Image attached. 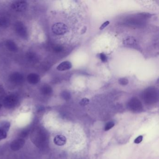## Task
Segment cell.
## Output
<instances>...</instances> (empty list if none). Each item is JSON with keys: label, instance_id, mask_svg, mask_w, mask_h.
I'll use <instances>...</instances> for the list:
<instances>
[{"label": "cell", "instance_id": "obj_1", "mask_svg": "<svg viewBox=\"0 0 159 159\" xmlns=\"http://www.w3.org/2000/svg\"><path fill=\"white\" fill-rule=\"evenodd\" d=\"M52 31L56 35H63L68 31V27L64 23H57L52 26Z\"/></svg>", "mask_w": 159, "mask_h": 159}, {"label": "cell", "instance_id": "obj_2", "mask_svg": "<svg viewBox=\"0 0 159 159\" xmlns=\"http://www.w3.org/2000/svg\"><path fill=\"white\" fill-rule=\"evenodd\" d=\"M28 6V4L26 1H17L12 3L11 7L15 11L23 12L27 9Z\"/></svg>", "mask_w": 159, "mask_h": 159}, {"label": "cell", "instance_id": "obj_3", "mask_svg": "<svg viewBox=\"0 0 159 159\" xmlns=\"http://www.w3.org/2000/svg\"><path fill=\"white\" fill-rule=\"evenodd\" d=\"M25 144V141L23 139H17L11 142L10 147V148L14 151L19 150L23 148Z\"/></svg>", "mask_w": 159, "mask_h": 159}, {"label": "cell", "instance_id": "obj_4", "mask_svg": "<svg viewBox=\"0 0 159 159\" xmlns=\"http://www.w3.org/2000/svg\"><path fill=\"white\" fill-rule=\"evenodd\" d=\"M16 31L17 32V33L19 34L20 36L23 38L27 37V29L23 23L19 22L16 24Z\"/></svg>", "mask_w": 159, "mask_h": 159}, {"label": "cell", "instance_id": "obj_5", "mask_svg": "<svg viewBox=\"0 0 159 159\" xmlns=\"http://www.w3.org/2000/svg\"><path fill=\"white\" fill-rule=\"evenodd\" d=\"M66 138L65 136L62 135H58L54 139V143L59 146H63L66 143Z\"/></svg>", "mask_w": 159, "mask_h": 159}, {"label": "cell", "instance_id": "obj_6", "mask_svg": "<svg viewBox=\"0 0 159 159\" xmlns=\"http://www.w3.org/2000/svg\"><path fill=\"white\" fill-rule=\"evenodd\" d=\"M40 80L39 76L35 73H31L27 76V80L29 84L35 85L38 83Z\"/></svg>", "mask_w": 159, "mask_h": 159}, {"label": "cell", "instance_id": "obj_7", "mask_svg": "<svg viewBox=\"0 0 159 159\" xmlns=\"http://www.w3.org/2000/svg\"><path fill=\"white\" fill-rule=\"evenodd\" d=\"M72 67V64L69 61H64L59 64L57 67V70L64 71L70 69Z\"/></svg>", "mask_w": 159, "mask_h": 159}, {"label": "cell", "instance_id": "obj_8", "mask_svg": "<svg viewBox=\"0 0 159 159\" xmlns=\"http://www.w3.org/2000/svg\"><path fill=\"white\" fill-rule=\"evenodd\" d=\"M4 102L8 107H11L16 104V99L14 97L9 96L5 99Z\"/></svg>", "mask_w": 159, "mask_h": 159}, {"label": "cell", "instance_id": "obj_9", "mask_svg": "<svg viewBox=\"0 0 159 159\" xmlns=\"http://www.w3.org/2000/svg\"><path fill=\"white\" fill-rule=\"evenodd\" d=\"M6 46L8 49L11 51H16L17 50L16 45L11 41H8L7 42Z\"/></svg>", "mask_w": 159, "mask_h": 159}, {"label": "cell", "instance_id": "obj_10", "mask_svg": "<svg viewBox=\"0 0 159 159\" xmlns=\"http://www.w3.org/2000/svg\"><path fill=\"white\" fill-rule=\"evenodd\" d=\"M10 126V123L9 122L4 121L1 123V129L5 130L7 132L9 131Z\"/></svg>", "mask_w": 159, "mask_h": 159}, {"label": "cell", "instance_id": "obj_11", "mask_svg": "<svg viewBox=\"0 0 159 159\" xmlns=\"http://www.w3.org/2000/svg\"><path fill=\"white\" fill-rule=\"evenodd\" d=\"M11 79L16 83H19L22 81V79H23V76L19 74H17L16 73H15L14 75H12V76Z\"/></svg>", "mask_w": 159, "mask_h": 159}, {"label": "cell", "instance_id": "obj_12", "mask_svg": "<svg viewBox=\"0 0 159 159\" xmlns=\"http://www.w3.org/2000/svg\"><path fill=\"white\" fill-rule=\"evenodd\" d=\"M135 43V40L132 38H128L124 42V44L126 45H134Z\"/></svg>", "mask_w": 159, "mask_h": 159}, {"label": "cell", "instance_id": "obj_13", "mask_svg": "<svg viewBox=\"0 0 159 159\" xmlns=\"http://www.w3.org/2000/svg\"><path fill=\"white\" fill-rule=\"evenodd\" d=\"M42 91H43L44 94H49L51 93L52 92V89L49 85H45L42 88Z\"/></svg>", "mask_w": 159, "mask_h": 159}, {"label": "cell", "instance_id": "obj_14", "mask_svg": "<svg viewBox=\"0 0 159 159\" xmlns=\"http://www.w3.org/2000/svg\"><path fill=\"white\" fill-rule=\"evenodd\" d=\"M7 136V132L5 130L0 128V141L6 138Z\"/></svg>", "mask_w": 159, "mask_h": 159}, {"label": "cell", "instance_id": "obj_15", "mask_svg": "<svg viewBox=\"0 0 159 159\" xmlns=\"http://www.w3.org/2000/svg\"><path fill=\"white\" fill-rule=\"evenodd\" d=\"M114 125H115V124H114L113 122H109L107 123V124H106L105 128H104V130L106 131H108V130H109L110 129L113 128Z\"/></svg>", "mask_w": 159, "mask_h": 159}, {"label": "cell", "instance_id": "obj_16", "mask_svg": "<svg viewBox=\"0 0 159 159\" xmlns=\"http://www.w3.org/2000/svg\"><path fill=\"white\" fill-rule=\"evenodd\" d=\"M128 80L126 78H121L119 80V83L120 85L125 86L128 84Z\"/></svg>", "mask_w": 159, "mask_h": 159}, {"label": "cell", "instance_id": "obj_17", "mask_svg": "<svg viewBox=\"0 0 159 159\" xmlns=\"http://www.w3.org/2000/svg\"><path fill=\"white\" fill-rule=\"evenodd\" d=\"M90 102V100L87 98H84L82 99L79 102V104L82 106H85L88 104Z\"/></svg>", "mask_w": 159, "mask_h": 159}, {"label": "cell", "instance_id": "obj_18", "mask_svg": "<svg viewBox=\"0 0 159 159\" xmlns=\"http://www.w3.org/2000/svg\"><path fill=\"white\" fill-rule=\"evenodd\" d=\"M62 96L65 100H69L70 98V94L67 91H64L62 93Z\"/></svg>", "mask_w": 159, "mask_h": 159}, {"label": "cell", "instance_id": "obj_19", "mask_svg": "<svg viewBox=\"0 0 159 159\" xmlns=\"http://www.w3.org/2000/svg\"><path fill=\"white\" fill-rule=\"evenodd\" d=\"M54 50L57 53L61 52L63 50V47L60 45H57L55 46L53 48Z\"/></svg>", "mask_w": 159, "mask_h": 159}, {"label": "cell", "instance_id": "obj_20", "mask_svg": "<svg viewBox=\"0 0 159 159\" xmlns=\"http://www.w3.org/2000/svg\"><path fill=\"white\" fill-rule=\"evenodd\" d=\"M142 140H143V136L142 135H140L135 139L134 143L135 144L140 143L142 141Z\"/></svg>", "mask_w": 159, "mask_h": 159}, {"label": "cell", "instance_id": "obj_21", "mask_svg": "<svg viewBox=\"0 0 159 159\" xmlns=\"http://www.w3.org/2000/svg\"><path fill=\"white\" fill-rule=\"evenodd\" d=\"M100 58L102 62H106L107 61V57L103 53H101L100 54Z\"/></svg>", "mask_w": 159, "mask_h": 159}, {"label": "cell", "instance_id": "obj_22", "mask_svg": "<svg viewBox=\"0 0 159 159\" xmlns=\"http://www.w3.org/2000/svg\"><path fill=\"white\" fill-rule=\"evenodd\" d=\"M109 21H106V22H104V23L102 24V25L100 27V30H103L106 27H107V26L109 25Z\"/></svg>", "mask_w": 159, "mask_h": 159}, {"label": "cell", "instance_id": "obj_23", "mask_svg": "<svg viewBox=\"0 0 159 159\" xmlns=\"http://www.w3.org/2000/svg\"><path fill=\"white\" fill-rule=\"evenodd\" d=\"M7 22L5 21L4 19H0V25L3 26L5 24H6Z\"/></svg>", "mask_w": 159, "mask_h": 159}, {"label": "cell", "instance_id": "obj_24", "mask_svg": "<svg viewBox=\"0 0 159 159\" xmlns=\"http://www.w3.org/2000/svg\"><path fill=\"white\" fill-rule=\"evenodd\" d=\"M1 106H1V104L0 103V108H1Z\"/></svg>", "mask_w": 159, "mask_h": 159}]
</instances>
